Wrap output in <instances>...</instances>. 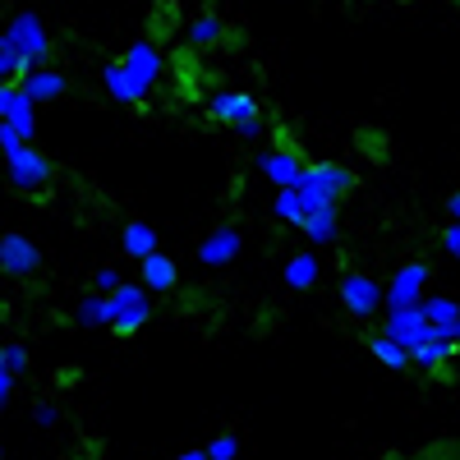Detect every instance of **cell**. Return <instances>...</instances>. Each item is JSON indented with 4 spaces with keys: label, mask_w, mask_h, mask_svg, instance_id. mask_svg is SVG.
<instances>
[{
    "label": "cell",
    "mask_w": 460,
    "mask_h": 460,
    "mask_svg": "<svg viewBox=\"0 0 460 460\" xmlns=\"http://www.w3.org/2000/svg\"><path fill=\"white\" fill-rule=\"evenodd\" d=\"M438 327L424 318V299H419V304H410V309H392L387 314V332H382V336H392L396 345H405V350H410V345H419V341H429Z\"/></svg>",
    "instance_id": "8992f818"
},
{
    "label": "cell",
    "mask_w": 460,
    "mask_h": 460,
    "mask_svg": "<svg viewBox=\"0 0 460 460\" xmlns=\"http://www.w3.org/2000/svg\"><path fill=\"white\" fill-rule=\"evenodd\" d=\"M0 355H5L10 373H23L28 368V350H23V345H0Z\"/></svg>",
    "instance_id": "83f0119b"
},
{
    "label": "cell",
    "mask_w": 460,
    "mask_h": 460,
    "mask_svg": "<svg viewBox=\"0 0 460 460\" xmlns=\"http://www.w3.org/2000/svg\"><path fill=\"white\" fill-rule=\"evenodd\" d=\"M162 51H157V42H134L120 60H111L106 69H102V84H106V93L115 97V102H143L152 88H157V79H162Z\"/></svg>",
    "instance_id": "6da1fadb"
},
{
    "label": "cell",
    "mask_w": 460,
    "mask_h": 460,
    "mask_svg": "<svg viewBox=\"0 0 460 460\" xmlns=\"http://www.w3.org/2000/svg\"><path fill=\"white\" fill-rule=\"evenodd\" d=\"M424 318H429L433 327H447V323H456V318H460V304H456V299L433 295V299H424Z\"/></svg>",
    "instance_id": "cb8c5ba5"
},
{
    "label": "cell",
    "mask_w": 460,
    "mask_h": 460,
    "mask_svg": "<svg viewBox=\"0 0 460 460\" xmlns=\"http://www.w3.org/2000/svg\"><path fill=\"white\" fill-rule=\"evenodd\" d=\"M14 377H19V373H10L5 355H0V410H5V405H10V396H14Z\"/></svg>",
    "instance_id": "4316f807"
},
{
    "label": "cell",
    "mask_w": 460,
    "mask_h": 460,
    "mask_svg": "<svg viewBox=\"0 0 460 460\" xmlns=\"http://www.w3.org/2000/svg\"><path fill=\"white\" fill-rule=\"evenodd\" d=\"M277 217L281 221H290V226H304V217H309V212H304V203H299V189H277Z\"/></svg>",
    "instance_id": "603a6c76"
},
{
    "label": "cell",
    "mask_w": 460,
    "mask_h": 460,
    "mask_svg": "<svg viewBox=\"0 0 460 460\" xmlns=\"http://www.w3.org/2000/svg\"><path fill=\"white\" fill-rule=\"evenodd\" d=\"M438 336H442V341H451V345H460V318H456V323H447V327H438Z\"/></svg>",
    "instance_id": "836d02e7"
},
{
    "label": "cell",
    "mask_w": 460,
    "mask_h": 460,
    "mask_svg": "<svg viewBox=\"0 0 460 460\" xmlns=\"http://www.w3.org/2000/svg\"><path fill=\"white\" fill-rule=\"evenodd\" d=\"M208 456H212V460H235V456H240V442H235V438H212V442H208Z\"/></svg>",
    "instance_id": "d4e9b609"
},
{
    "label": "cell",
    "mask_w": 460,
    "mask_h": 460,
    "mask_svg": "<svg viewBox=\"0 0 460 460\" xmlns=\"http://www.w3.org/2000/svg\"><path fill=\"white\" fill-rule=\"evenodd\" d=\"M341 299L345 309H350L355 318H373L382 309V286L373 277H359V272H345L341 277Z\"/></svg>",
    "instance_id": "52a82bcc"
},
{
    "label": "cell",
    "mask_w": 460,
    "mask_h": 460,
    "mask_svg": "<svg viewBox=\"0 0 460 460\" xmlns=\"http://www.w3.org/2000/svg\"><path fill=\"white\" fill-rule=\"evenodd\" d=\"M79 318L84 327H111L115 323V309H111V295H88L84 304H79Z\"/></svg>",
    "instance_id": "d6986e66"
},
{
    "label": "cell",
    "mask_w": 460,
    "mask_h": 460,
    "mask_svg": "<svg viewBox=\"0 0 460 460\" xmlns=\"http://www.w3.org/2000/svg\"><path fill=\"white\" fill-rule=\"evenodd\" d=\"M373 359L387 364V368H405L410 364V350H405V345H396L392 336H373Z\"/></svg>",
    "instance_id": "44dd1931"
},
{
    "label": "cell",
    "mask_w": 460,
    "mask_h": 460,
    "mask_svg": "<svg viewBox=\"0 0 460 460\" xmlns=\"http://www.w3.org/2000/svg\"><path fill=\"white\" fill-rule=\"evenodd\" d=\"M0 460H5V451H0Z\"/></svg>",
    "instance_id": "8d00e7d4"
},
{
    "label": "cell",
    "mask_w": 460,
    "mask_h": 460,
    "mask_svg": "<svg viewBox=\"0 0 460 460\" xmlns=\"http://www.w3.org/2000/svg\"><path fill=\"white\" fill-rule=\"evenodd\" d=\"M10 125L23 134V143L37 134V102H28L23 93H19V102H14V111H10Z\"/></svg>",
    "instance_id": "7402d4cb"
},
{
    "label": "cell",
    "mask_w": 460,
    "mask_h": 460,
    "mask_svg": "<svg viewBox=\"0 0 460 460\" xmlns=\"http://www.w3.org/2000/svg\"><path fill=\"white\" fill-rule=\"evenodd\" d=\"M355 184V175L345 171V166H332V162H318V166H304V175H299V203H304V212H323V208H336L341 203V194Z\"/></svg>",
    "instance_id": "7a4b0ae2"
},
{
    "label": "cell",
    "mask_w": 460,
    "mask_h": 460,
    "mask_svg": "<svg viewBox=\"0 0 460 460\" xmlns=\"http://www.w3.org/2000/svg\"><path fill=\"white\" fill-rule=\"evenodd\" d=\"M32 419H37V424H42V429H56V419H60V414H56V405H51V401H37Z\"/></svg>",
    "instance_id": "1f68e13d"
},
{
    "label": "cell",
    "mask_w": 460,
    "mask_h": 460,
    "mask_svg": "<svg viewBox=\"0 0 460 460\" xmlns=\"http://www.w3.org/2000/svg\"><path fill=\"white\" fill-rule=\"evenodd\" d=\"M19 147H23V134H19L10 120H0V152L10 157V152H19Z\"/></svg>",
    "instance_id": "484cf974"
},
{
    "label": "cell",
    "mask_w": 460,
    "mask_h": 460,
    "mask_svg": "<svg viewBox=\"0 0 460 460\" xmlns=\"http://www.w3.org/2000/svg\"><path fill=\"white\" fill-rule=\"evenodd\" d=\"M37 267H42V253H37L32 240L0 235V272H5V277H32Z\"/></svg>",
    "instance_id": "9c48e42d"
},
{
    "label": "cell",
    "mask_w": 460,
    "mask_h": 460,
    "mask_svg": "<svg viewBox=\"0 0 460 460\" xmlns=\"http://www.w3.org/2000/svg\"><path fill=\"white\" fill-rule=\"evenodd\" d=\"M235 258H240V230L235 226L212 230V235L199 244V262L203 267H226V262H235Z\"/></svg>",
    "instance_id": "4fadbf2b"
},
{
    "label": "cell",
    "mask_w": 460,
    "mask_h": 460,
    "mask_svg": "<svg viewBox=\"0 0 460 460\" xmlns=\"http://www.w3.org/2000/svg\"><path fill=\"white\" fill-rule=\"evenodd\" d=\"M208 115H212L217 125H230V129H235L240 120H249V115H258V102H253L249 93L221 88V93H212V97H208Z\"/></svg>",
    "instance_id": "30bf717a"
},
{
    "label": "cell",
    "mask_w": 460,
    "mask_h": 460,
    "mask_svg": "<svg viewBox=\"0 0 460 460\" xmlns=\"http://www.w3.org/2000/svg\"><path fill=\"white\" fill-rule=\"evenodd\" d=\"M221 37H226V23H221L217 14H203V19H194V23H189V47H199V51L217 47Z\"/></svg>",
    "instance_id": "ffe728a7"
},
{
    "label": "cell",
    "mask_w": 460,
    "mask_h": 460,
    "mask_svg": "<svg viewBox=\"0 0 460 460\" xmlns=\"http://www.w3.org/2000/svg\"><path fill=\"white\" fill-rule=\"evenodd\" d=\"M14 102H19V84H0V120H10Z\"/></svg>",
    "instance_id": "f1b7e54d"
},
{
    "label": "cell",
    "mask_w": 460,
    "mask_h": 460,
    "mask_svg": "<svg viewBox=\"0 0 460 460\" xmlns=\"http://www.w3.org/2000/svg\"><path fill=\"white\" fill-rule=\"evenodd\" d=\"M447 212H451V221H460V189L451 194V203H447Z\"/></svg>",
    "instance_id": "e575fe53"
},
{
    "label": "cell",
    "mask_w": 460,
    "mask_h": 460,
    "mask_svg": "<svg viewBox=\"0 0 460 460\" xmlns=\"http://www.w3.org/2000/svg\"><path fill=\"white\" fill-rule=\"evenodd\" d=\"M304 235H309L314 244H336V235H341V217H336V208H323V212H309L304 217Z\"/></svg>",
    "instance_id": "5bb4252c"
},
{
    "label": "cell",
    "mask_w": 460,
    "mask_h": 460,
    "mask_svg": "<svg viewBox=\"0 0 460 460\" xmlns=\"http://www.w3.org/2000/svg\"><path fill=\"white\" fill-rule=\"evenodd\" d=\"M451 355H456V345H451V341H442L438 332H433L429 341L410 345V364H424V368H438V364H447Z\"/></svg>",
    "instance_id": "e0dca14e"
},
{
    "label": "cell",
    "mask_w": 460,
    "mask_h": 460,
    "mask_svg": "<svg viewBox=\"0 0 460 460\" xmlns=\"http://www.w3.org/2000/svg\"><path fill=\"white\" fill-rule=\"evenodd\" d=\"M111 309H115V332H138L143 323H147V314H152V299H147V286H134V281H125L120 290L111 295Z\"/></svg>",
    "instance_id": "5b68a950"
},
{
    "label": "cell",
    "mask_w": 460,
    "mask_h": 460,
    "mask_svg": "<svg viewBox=\"0 0 460 460\" xmlns=\"http://www.w3.org/2000/svg\"><path fill=\"white\" fill-rule=\"evenodd\" d=\"M208 460H212V456H208Z\"/></svg>",
    "instance_id": "74e56055"
},
{
    "label": "cell",
    "mask_w": 460,
    "mask_h": 460,
    "mask_svg": "<svg viewBox=\"0 0 460 460\" xmlns=\"http://www.w3.org/2000/svg\"><path fill=\"white\" fill-rule=\"evenodd\" d=\"M318 272H323V267H318L314 249H309V253H295V258L286 262V286H290V290H309V286L318 281Z\"/></svg>",
    "instance_id": "ac0fdd59"
},
{
    "label": "cell",
    "mask_w": 460,
    "mask_h": 460,
    "mask_svg": "<svg viewBox=\"0 0 460 460\" xmlns=\"http://www.w3.org/2000/svg\"><path fill=\"white\" fill-rule=\"evenodd\" d=\"M235 134H240V138H262V134H267L262 115H249V120H240V125H235Z\"/></svg>",
    "instance_id": "f546056e"
},
{
    "label": "cell",
    "mask_w": 460,
    "mask_h": 460,
    "mask_svg": "<svg viewBox=\"0 0 460 460\" xmlns=\"http://www.w3.org/2000/svg\"><path fill=\"white\" fill-rule=\"evenodd\" d=\"M5 37L14 42L23 69H42V65L51 60V37H47V28H42V19H37V14H28V10L14 14L10 28H5Z\"/></svg>",
    "instance_id": "3957f363"
},
{
    "label": "cell",
    "mask_w": 460,
    "mask_h": 460,
    "mask_svg": "<svg viewBox=\"0 0 460 460\" xmlns=\"http://www.w3.org/2000/svg\"><path fill=\"white\" fill-rule=\"evenodd\" d=\"M442 249H447L451 258H460V221H451V226H447V235H442Z\"/></svg>",
    "instance_id": "d6a6232c"
},
{
    "label": "cell",
    "mask_w": 460,
    "mask_h": 460,
    "mask_svg": "<svg viewBox=\"0 0 460 460\" xmlns=\"http://www.w3.org/2000/svg\"><path fill=\"white\" fill-rule=\"evenodd\" d=\"M175 277H180V272H175V262H171L162 249L152 253V258H143V286H147V290H171Z\"/></svg>",
    "instance_id": "2e32d148"
},
{
    "label": "cell",
    "mask_w": 460,
    "mask_h": 460,
    "mask_svg": "<svg viewBox=\"0 0 460 460\" xmlns=\"http://www.w3.org/2000/svg\"><path fill=\"white\" fill-rule=\"evenodd\" d=\"M429 277L433 272L424 262H405L396 272V281L387 286V295H382V299H387V309H410V304H419V299H424V281Z\"/></svg>",
    "instance_id": "ba28073f"
},
{
    "label": "cell",
    "mask_w": 460,
    "mask_h": 460,
    "mask_svg": "<svg viewBox=\"0 0 460 460\" xmlns=\"http://www.w3.org/2000/svg\"><path fill=\"white\" fill-rule=\"evenodd\" d=\"M5 166H10V184L23 189V194H37V189L51 184V162H47L37 147H28V143H23L19 152H10Z\"/></svg>",
    "instance_id": "277c9868"
},
{
    "label": "cell",
    "mask_w": 460,
    "mask_h": 460,
    "mask_svg": "<svg viewBox=\"0 0 460 460\" xmlns=\"http://www.w3.org/2000/svg\"><path fill=\"white\" fill-rule=\"evenodd\" d=\"M120 244H125V253L129 258H152V253H157V230H152L147 221H129L125 226V235H120Z\"/></svg>",
    "instance_id": "9a60e30c"
},
{
    "label": "cell",
    "mask_w": 460,
    "mask_h": 460,
    "mask_svg": "<svg viewBox=\"0 0 460 460\" xmlns=\"http://www.w3.org/2000/svg\"><path fill=\"white\" fill-rule=\"evenodd\" d=\"M65 88H69V84H65V74H60V69H51V65L28 69L23 79H19V93H23L28 102H37V106H42V102H56Z\"/></svg>",
    "instance_id": "7c38bea8"
},
{
    "label": "cell",
    "mask_w": 460,
    "mask_h": 460,
    "mask_svg": "<svg viewBox=\"0 0 460 460\" xmlns=\"http://www.w3.org/2000/svg\"><path fill=\"white\" fill-rule=\"evenodd\" d=\"M258 171L272 180L277 189H295L299 184V175H304V162L295 157L290 147H267L262 157H258Z\"/></svg>",
    "instance_id": "8fae6325"
},
{
    "label": "cell",
    "mask_w": 460,
    "mask_h": 460,
    "mask_svg": "<svg viewBox=\"0 0 460 460\" xmlns=\"http://www.w3.org/2000/svg\"><path fill=\"white\" fill-rule=\"evenodd\" d=\"M180 460H208V447H203V451H184Z\"/></svg>",
    "instance_id": "d590c367"
},
{
    "label": "cell",
    "mask_w": 460,
    "mask_h": 460,
    "mask_svg": "<svg viewBox=\"0 0 460 460\" xmlns=\"http://www.w3.org/2000/svg\"><path fill=\"white\" fill-rule=\"evenodd\" d=\"M120 286H125V277H120V272H111V267H106V272H97V290H102V295H115Z\"/></svg>",
    "instance_id": "4dcf8cb0"
}]
</instances>
